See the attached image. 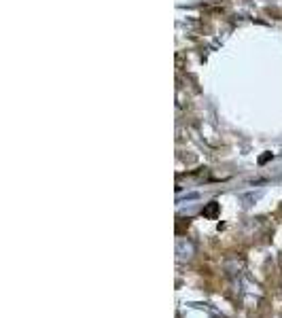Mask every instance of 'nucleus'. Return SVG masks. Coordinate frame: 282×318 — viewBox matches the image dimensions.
Segmentation results:
<instances>
[{
  "label": "nucleus",
  "instance_id": "nucleus-1",
  "mask_svg": "<svg viewBox=\"0 0 282 318\" xmlns=\"http://www.w3.org/2000/svg\"><path fill=\"white\" fill-rule=\"evenodd\" d=\"M193 255H195V244L191 240L180 238L176 242V259L178 261H189V259H193Z\"/></svg>",
  "mask_w": 282,
  "mask_h": 318
},
{
  "label": "nucleus",
  "instance_id": "nucleus-3",
  "mask_svg": "<svg viewBox=\"0 0 282 318\" xmlns=\"http://www.w3.org/2000/svg\"><path fill=\"white\" fill-rule=\"evenodd\" d=\"M272 157H274L272 153H265V155H261V157H259V164H261V166H263V164H267V162H270Z\"/></svg>",
  "mask_w": 282,
  "mask_h": 318
},
{
  "label": "nucleus",
  "instance_id": "nucleus-2",
  "mask_svg": "<svg viewBox=\"0 0 282 318\" xmlns=\"http://www.w3.org/2000/svg\"><path fill=\"white\" fill-rule=\"evenodd\" d=\"M219 210H221L219 201H210V204H206V206H204L202 214L206 216V219H217V216H219Z\"/></svg>",
  "mask_w": 282,
  "mask_h": 318
}]
</instances>
